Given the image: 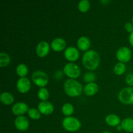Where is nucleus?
I'll return each instance as SVG.
<instances>
[{
	"label": "nucleus",
	"instance_id": "nucleus-1",
	"mask_svg": "<svg viewBox=\"0 0 133 133\" xmlns=\"http://www.w3.org/2000/svg\"><path fill=\"white\" fill-rule=\"evenodd\" d=\"M83 64L89 70H95L100 63V57L98 53L94 50H88L83 56Z\"/></svg>",
	"mask_w": 133,
	"mask_h": 133
},
{
	"label": "nucleus",
	"instance_id": "nucleus-2",
	"mask_svg": "<svg viewBox=\"0 0 133 133\" xmlns=\"http://www.w3.org/2000/svg\"><path fill=\"white\" fill-rule=\"evenodd\" d=\"M64 91L70 97H77L82 94L83 88L82 84L77 81L69 79L65 81L64 84Z\"/></svg>",
	"mask_w": 133,
	"mask_h": 133
},
{
	"label": "nucleus",
	"instance_id": "nucleus-3",
	"mask_svg": "<svg viewBox=\"0 0 133 133\" xmlns=\"http://www.w3.org/2000/svg\"><path fill=\"white\" fill-rule=\"evenodd\" d=\"M62 126L66 131L70 132H75L79 130L81 127L80 121L74 117H66L62 121Z\"/></svg>",
	"mask_w": 133,
	"mask_h": 133
},
{
	"label": "nucleus",
	"instance_id": "nucleus-4",
	"mask_svg": "<svg viewBox=\"0 0 133 133\" xmlns=\"http://www.w3.org/2000/svg\"><path fill=\"white\" fill-rule=\"evenodd\" d=\"M119 101L125 105L133 104V87H126L123 88L118 94Z\"/></svg>",
	"mask_w": 133,
	"mask_h": 133
},
{
	"label": "nucleus",
	"instance_id": "nucleus-5",
	"mask_svg": "<svg viewBox=\"0 0 133 133\" xmlns=\"http://www.w3.org/2000/svg\"><path fill=\"white\" fill-rule=\"evenodd\" d=\"M33 83L40 88H44L48 83V76L44 71H35L32 74Z\"/></svg>",
	"mask_w": 133,
	"mask_h": 133
},
{
	"label": "nucleus",
	"instance_id": "nucleus-6",
	"mask_svg": "<svg viewBox=\"0 0 133 133\" xmlns=\"http://www.w3.org/2000/svg\"><path fill=\"white\" fill-rule=\"evenodd\" d=\"M64 73L68 77L74 79L78 78L81 75V69L78 65L74 63H68L64 67Z\"/></svg>",
	"mask_w": 133,
	"mask_h": 133
},
{
	"label": "nucleus",
	"instance_id": "nucleus-7",
	"mask_svg": "<svg viewBox=\"0 0 133 133\" xmlns=\"http://www.w3.org/2000/svg\"><path fill=\"white\" fill-rule=\"evenodd\" d=\"M132 53L131 49L127 47L120 48L116 52L117 59L120 62H127L131 60Z\"/></svg>",
	"mask_w": 133,
	"mask_h": 133
},
{
	"label": "nucleus",
	"instance_id": "nucleus-8",
	"mask_svg": "<svg viewBox=\"0 0 133 133\" xmlns=\"http://www.w3.org/2000/svg\"><path fill=\"white\" fill-rule=\"evenodd\" d=\"M31 81L28 78L22 77L19 78L17 81L16 88L18 89V92L22 94H25L26 92H29L31 88Z\"/></svg>",
	"mask_w": 133,
	"mask_h": 133
},
{
	"label": "nucleus",
	"instance_id": "nucleus-9",
	"mask_svg": "<svg viewBox=\"0 0 133 133\" xmlns=\"http://www.w3.org/2000/svg\"><path fill=\"white\" fill-rule=\"evenodd\" d=\"M16 128L20 131H27L29 126V122L26 117L23 116H18L14 121Z\"/></svg>",
	"mask_w": 133,
	"mask_h": 133
},
{
	"label": "nucleus",
	"instance_id": "nucleus-10",
	"mask_svg": "<svg viewBox=\"0 0 133 133\" xmlns=\"http://www.w3.org/2000/svg\"><path fill=\"white\" fill-rule=\"evenodd\" d=\"M28 106L27 104L23 102L16 103L13 105L12 108V112L13 114L16 116H18L23 115L27 112H28Z\"/></svg>",
	"mask_w": 133,
	"mask_h": 133
},
{
	"label": "nucleus",
	"instance_id": "nucleus-11",
	"mask_svg": "<svg viewBox=\"0 0 133 133\" xmlns=\"http://www.w3.org/2000/svg\"><path fill=\"white\" fill-rule=\"evenodd\" d=\"M49 50H50V47H49V44L45 41H42L38 44L36 47V55L39 57L43 58L48 55Z\"/></svg>",
	"mask_w": 133,
	"mask_h": 133
},
{
	"label": "nucleus",
	"instance_id": "nucleus-12",
	"mask_svg": "<svg viewBox=\"0 0 133 133\" xmlns=\"http://www.w3.org/2000/svg\"><path fill=\"white\" fill-rule=\"evenodd\" d=\"M79 52L77 48L74 47H69L65 50L64 57L66 60L71 62L76 61L79 58Z\"/></svg>",
	"mask_w": 133,
	"mask_h": 133
},
{
	"label": "nucleus",
	"instance_id": "nucleus-13",
	"mask_svg": "<svg viewBox=\"0 0 133 133\" xmlns=\"http://www.w3.org/2000/svg\"><path fill=\"white\" fill-rule=\"evenodd\" d=\"M38 109L41 112V114L44 115H49L52 114L54 110V107L51 103L48 101H42L39 103Z\"/></svg>",
	"mask_w": 133,
	"mask_h": 133
},
{
	"label": "nucleus",
	"instance_id": "nucleus-14",
	"mask_svg": "<svg viewBox=\"0 0 133 133\" xmlns=\"http://www.w3.org/2000/svg\"><path fill=\"white\" fill-rule=\"evenodd\" d=\"M66 42L64 39L61 38H57L53 40L51 43V48L55 51H61L65 49Z\"/></svg>",
	"mask_w": 133,
	"mask_h": 133
},
{
	"label": "nucleus",
	"instance_id": "nucleus-15",
	"mask_svg": "<svg viewBox=\"0 0 133 133\" xmlns=\"http://www.w3.org/2000/svg\"><path fill=\"white\" fill-rule=\"evenodd\" d=\"M77 46L78 48L80 49L81 51H87L88 49L90 48L91 42L90 39L87 36H81L77 40Z\"/></svg>",
	"mask_w": 133,
	"mask_h": 133
},
{
	"label": "nucleus",
	"instance_id": "nucleus-16",
	"mask_svg": "<svg viewBox=\"0 0 133 133\" xmlns=\"http://www.w3.org/2000/svg\"><path fill=\"white\" fill-rule=\"evenodd\" d=\"M99 90V87L96 83H88L85 87H84V93L86 96H92L96 94Z\"/></svg>",
	"mask_w": 133,
	"mask_h": 133
},
{
	"label": "nucleus",
	"instance_id": "nucleus-17",
	"mask_svg": "<svg viewBox=\"0 0 133 133\" xmlns=\"http://www.w3.org/2000/svg\"><path fill=\"white\" fill-rule=\"evenodd\" d=\"M107 124L111 127H118L120 123V118L116 114H109L105 118Z\"/></svg>",
	"mask_w": 133,
	"mask_h": 133
},
{
	"label": "nucleus",
	"instance_id": "nucleus-18",
	"mask_svg": "<svg viewBox=\"0 0 133 133\" xmlns=\"http://www.w3.org/2000/svg\"><path fill=\"white\" fill-rule=\"evenodd\" d=\"M123 130L128 132H133V118H127L123 119L121 123Z\"/></svg>",
	"mask_w": 133,
	"mask_h": 133
},
{
	"label": "nucleus",
	"instance_id": "nucleus-19",
	"mask_svg": "<svg viewBox=\"0 0 133 133\" xmlns=\"http://www.w3.org/2000/svg\"><path fill=\"white\" fill-rule=\"evenodd\" d=\"M0 100L5 105H10L14 103V99L9 92H3L0 96Z\"/></svg>",
	"mask_w": 133,
	"mask_h": 133
},
{
	"label": "nucleus",
	"instance_id": "nucleus-20",
	"mask_svg": "<svg viewBox=\"0 0 133 133\" xmlns=\"http://www.w3.org/2000/svg\"><path fill=\"white\" fill-rule=\"evenodd\" d=\"M16 74L19 77H25L26 75L28 74V68L27 66L24 64H20L18 65L16 68Z\"/></svg>",
	"mask_w": 133,
	"mask_h": 133
},
{
	"label": "nucleus",
	"instance_id": "nucleus-21",
	"mask_svg": "<svg viewBox=\"0 0 133 133\" xmlns=\"http://www.w3.org/2000/svg\"><path fill=\"white\" fill-rule=\"evenodd\" d=\"M10 62V58L9 55L4 52L0 53V66L4 68L7 66Z\"/></svg>",
	"mask_w": 133,
	"mask_h": 133
},
{
	"label": "nucleus",
	"instance_id": "nucleus-22",
	"mask_svg": "<svg viewBox=\"0 0 133 133\" xmlns=\"http://www.w3.org/2000/svg\"><path fill=\"white\" fill-rule=\"evenodd\" d=\"M62 112L66 116H70L74 112V106L71 103H65L62 107Z\"/></svg>",
	"mask_w": 133,
	"mask_h": 133
},
{
	"label": "nucleus",
	"instance_id": "nucleus-23",
	"mask_svg": "<svg viewBox=\"0 0 133 133\" xmlns=\"http://www.w3.org/2000/svg\"><path fill=\"white\" fill-rule=\"evenodd\" d=\"M38 96L42 101H47L49 97V91L47 90V88H44V87L40 88L38 92Z\"/></svg>",
	"mask_w": 133,
	"mask_h": 133
},
{
	"label": "nucleus",
	"instance_id": "nucleus-24",
	"mask_svg": "<svg viewBox=\"0 0 133 133\" xmlns=\"http://www.w3.org/2000/svg\"><path fill=\"white\" fill-rule=\"evenodd\" d=\"M126 70V66L124 63L119 62L116 64L114 68V71L115 74L118 75H122L125 73Z\"/></svg>",
	"mask_w": 133,
	"mask_h": 133
},
{
	"label": "nucleus",
	"instance_id": "nucleus-25",
	"mask_svg": "<svg viewBox=\"0 0 133 133\" xmlns=\"http://www.w3.org/2000/svg\"><path fill=\"white\" fill-rule=\"evenodd\" d=\"M28 115L31 119L37 120L41 118V112L39 111L38 109L32 108V109H29L28 110Z\"/></svg>",
	"mask_w": 133,
	"mask_h": 133
},
{
	"label": "nucleus",
	"instance_id": "nucleus-26",
	"mask_svg": "<svg viewBox=\"0 0 133 133\" xmlns=\"http://www.w3.org/2000/svg\"><path fill=\"white\" fill-rule=\"evenodd\" d=\"M90 4L88 0H81L79 3L78 9L81 12H87L90 9Z\"/></svg>",
	"mask_w": 133,
	"mask_h": 133
},
{
	"label": "nucleus",
	"instance_id": "nucleus-27",
	"mask_svg": "<svg viewBox=\"0 0 133 133\" xmlns=\"http://www.w3.org/2000/svg\"><path fill=\"white\" fill-rule=\"evenodd\" d=\"M96 75L93 72H87L83 76V80L86 83H94V81L96 80Z\"/></svg>",
	"mask_w": 133,
	"mask_h": 133
},
{
	"label": "nucleus",
	"instance_id": "nucleus-28",
	"mask_svg": "<svg viewBox=\"0 0 133 133\" xmlns=\"http://www.w3.org/2000/svg\"><path fill=\"white\" fill-rule=\"evenodd\" d=\"M125 82L127 85L130 87L133 86V74H128L125 77Z\"/></svg>",
	"mask_w": 133,
	"mask_h": 133
},
{
	"label": "nucleus",
	"instance_id": "nucleus-29",
	"mask_svg": "<svg viewBox=\"0 0 133 133\" xmlns=\"http://www.w3.org/2000/svg\"><path fill=\"white\" fill-rule=\"evenodd\" d=\"M125 30L127 31V32H130V33L132 32H133V25H132V23H130V22H128V23H127L125 25Z\"/></svg>",
	"mask_w": 133,
	"mask_h": 133
},
{
	"label": "nucleus",
	"instance_id": "nucleus-30",
	"mask_svg": "<svg viewBox=\"0 0 133 133\" xmlns=\"http://www.w3.org/2000/svg\"><path fill=\"white\" fill-rule=\"evenodd\" d=\"M129 43L132 47H133V32H131L129 35Z\"/></svg>",
	"mask_w": 133,
	"mask_h": 133
},
{
	"label": "nucleus",
	"instance_id": "nucleus-31",
	"mask_svg": "<svg viewBox=\"0 0 133 133\" xmlns=\"http://www.w3.org/2000/svg\"><path fill=\"white\" fill-rule=\"evenodd\" d=\"M117 129H118V131H121L122 129H122V127L121 126V125H118V127H117Z\"/></svg>",
	"mask_w": 133,
	"mask_h": 133
},
{
	"label": "nucleus",
	"instance_id": "nucleus-32",
	"mask_svg": "<svg viewBox=\"0 0 133 133\" xmlns=\"http://www.w3.org/2000/svg\"><path fill=\"white\" fill-rule=\"evenodd\" d=\"M102 133H110V132H108V131H105V132H103Z\"/></svg>",
	"mask_w": 133,
	"mask_h": 133
},
{
	"label": "nucleus",
	"instance_id": "nucleus-33",
	"mask_svg": "<svg viewBox=\"0 0 133 133\" xmlns=\"http://www.w3.org/2000/svg\"><path fill=\"white\" fill-rule=\"evenodd\" d=\"M132 25H133V17H132Z\"/></svg>",
	"mask_w": 133,
	"mask_h": 133
}]
</instances>
